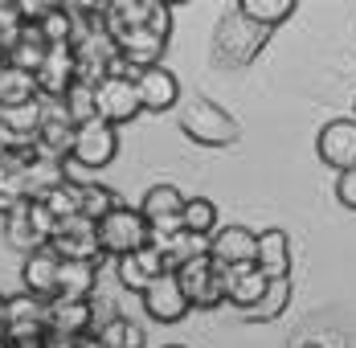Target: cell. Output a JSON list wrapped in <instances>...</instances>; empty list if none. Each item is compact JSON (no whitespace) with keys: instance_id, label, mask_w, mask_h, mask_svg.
<instances>
[{"instance_id":"37","label":"cell","mask_w":356,"mask_h":348,"mask_svg":"<svg viewBox=\"0 0 356 348\" xmlns=\"http://www.w3.org/2000/svg\"><path fill=\"white\" fill-rule=\"evenodd\" d=\"M13 348H41V340H25V345H13Z\"/></svg>"},{"instance_id":"39","label":"cell","mask_w":356,"mask_h":348,"mask_svg":"<svg viewBox=\"0 0 356 348\" xmlns=\"http://www.w3.org/2000/svg\"><path fill=\"white\" fill-rule=\"evenodd\" d=\"M0 348H13V345H8V340H4V332H0Z\"/></svg>"},{"instance_id":"7","label":"cell","mask_w":356,"mask_h":348,"mask_svg":"<svg viewBox=\"0 0 356 348\" xmlns=\"http://www.w3.org/2000/svg\"><path fill=\"white\" fill-rule=\"evenodd\" d=\"M95 106H99V119L119 127V123H131L140 115V95H136V82L127 74H111L107 82L95 90Z\"/></svg>"},{"instance_id":"34","label":"cell","mask_w":356,"mask_h":348,"mask_svg":"<svg viewBox=\"0 0 356 348\" xmlns=\"http://www.w3.org/2000/svg\"><path fill=\"white\" fill-rule=\"evenodd\" d=\"M143 29H147L152 37H160V41H168V33H172V8H168V4H156V0H147Z\"/></svg>"},{"instance_id":"40","label":"cell","mask_w":356,"mask_h":348,"mask_svg":"<svg viewBox=\"0 0 356 348\" xmlns=\"http://www.w3.org/2000/svg\"><path fill=\"white\" fill-rule=\"evenodd\" d=\"M0 66H4V54H0Z\"/></svg>"},{"instance_id":"14","label":"cell","mask_w":356,"mask_h":348,"mask_svg":"<svg viewBox=\"0 0 356 348\" xmlns=\"http://www.w3.org/2000/svg\"><path fill=\"white\" fill-rule=\"evenodd\" d=\"M58 267H62V258L54 254V246L33 250V254L25 258V267H21L25 291L37 295V299H54V295H58Z\"/></svg>"},{"instance_id":"18","label":"cell","mask_w":356,"mask_h":348,"mask_svg":"<svg viewBox=\"0 0 356 348\" xmlns=\"http://www.w3.org/2000/svg\"><path fill=\"white\" fill-rule=\"evenodd\" d=\"M33 156H21V152H8L0 160V217H8L17 205H25V168H29Z\"/></svg>"},{"instance_id":"24","label":"cell","mask_w":356,"mask_h":348,"mask_svg":"<svg viewBox=\"0 0 356 348\" xmlns=\"http://www.w3.org/2000/svg\"><path fill=\"white\" fill-rule=\"evenodd\" d=\"M62 180H66V168H62L58 160H41V156H33L29 168H25V201H45Z\"/></svg>"},{"instance_id":"21","label":"cell","mask_w":356,"mask_h":348,"mask_svg":"<svg viewBox=\"0 0 356 348\" xmlns=\"http://www.w3.org/2000/svg\"><path fill=\"white\" fill-rule=\"evenodd\" d=\"M95 283H99V262H62L54 299H95Z\"/></svg>"},{"instance_id":"22","label":"cell","mask_w":356,"mask_h":348,"mask_svg":"<svg viewBox=\"0 0 356 348\" xmlns=\"http://www.w3.org/2000/svg\"><path fill=\"white\" fill-rule=\"evenodd\" d=\"M37 103V82L33 74H25V70L17 66H0V111H17V106H29Z\"/></svg>"},{"instance_id":"11","label":"cell","mask_w":356,"mask_h":348,"mask_svg":"<svg viewBox=\"0 0 356 348\" xmlns=\"http://www.w3.org/2000/svg\"><path fill=\"white\" fill-rule=\"evenodd\" d=\"M143 299V312L152 315V319H160V324H177V319H184V315L193 312L188 308V299H184V291H180L177 275L168 271V275H160L147 291L140 295Z\"/></svg>"},{"instance_id":"20","label":"cell","mask_w":356,"mask_h":348,"mask_svg":"<svg viewBox=\"0 0 356 348\" xmlns=\"http://www.w3.org/2000/svg\"><path fill=\"white\" fill-rule=\"evenodd\" d=\"M0 238H4V246L8 250H17V254H33V250H41V238H37V230H33V221H29V201L25 205H17L8 217H0Z\"/></svg>"},{"instance_id":"36","label":"cell","mask_w":356,"mask_h":348,"mask_svg":"<svg viewBox=\"0 0 356 348\" xmlns=\"http://www.w3.org/2000/svg\"><path fill=\"white\" fill-rule=\"evenodd\" d=\"M78 348H107V345H103L95 332H86V336H78Z\"/></svg>"},{"instance_id":"4","label":"cell","mask_w":356,"mask_h":348,"mask_svg":"<svg viewBox=\"0 0 356 348\" xmlns=\"http://www.w3.org/2000/svg\"><path fill=\"white\" fill-rule=\"evenodd\" d=\"M172 275H177L180 291H184V299H188V308H221V303H225V275H229V271H221L209 254L184 262V267L172 271Z\"/></svg>"},{"instance_id":"38","label":"cell","mask_w":356,"mask_h":348,"mask_svg":"<svg viewBox=\"0 0 356 348\" xmlns=\"http://www.w3.org/2000/svg\"><path fill=\"white\" fill-rule=\"evenodd\" d=\"M0 324H4V295H0Z\"/></svg>"},{"instance_id":"5","label":"cell","mask_w":356,"mask_h":348,"mask_svg":"<svg viewBox=\"0 0 356 348\" xmlns=\"http://www.w3.org/2000/svg\"><path fill=\"white\" fill-rule=\"evenodd\" d=\"M115 152H119V132H115L111 123H103V119H90V123L74 127V152H70V160H74V164H82L86 173L107 168L111 160H115Z\"/></svg>"},{"instance_id":"2","label":"cell","mask_w":356,"mask_h":348,"mask_svg":"<svg viewBox=\"0 0 356 348\" xmlns=\"http://www.w3.org/2000/svg\"><path fill=\"white\" fill-rule=\"evenodd\" d=\"M180 132L193 143H201V148H229L242 136L238 123H234V115L221 111L213 99H188L184 111H180Z\"/></svg>"},{"instance_id":"13","label":"cell","mask_w":356,"mask_h":348,"mask_svg":"<svg viewBox=\"0 0 356 348\" xmlns=\"http://www.w3.org/2000/svg\"><path fill=\"white\" fill-rule=\"evenodd\" d=\"M160 275H168V267H164V258H160L156 246H143L136 254L119 258V283H123L127 291H136V295H143Z\"/></svg>"},{"instance_id":"32","label":"cell","mask_w":356,"mask_h":348,"mask_svg":"<svg viewBox=\"0 0 356 348\" xmlns=\"http://www.w3.org/2000/svg\"><path fill=\"white\" fill-rule=\"evenodd\" d=\"M25 33V13L17 0H0V54H8Z\"/></svg>"},{"instance_id":"41","label":"cell","mask_w":356,"mask_h":348,"mask_svg":"<svg viewBox=\"0 0 356 348\" xmlns=\"http://www.w3.org/2000/svg\"><path fill=\"white\" fill-rule=\"evenodd\" d=\"M168 348H180V345H168Z\"/></svg>"},{"instance_id":"23","label":"cell","mask_w":356,"mask_h":348,"mask_svg":"<svg viewBox=\"0 0 356 348\" xmlns=\"http://www.w3.org/2000/svg\"><path fill=\"white\" fill-rule=\"evenodd\" d=\"M180 209H184V193H180L177 184H152L140 201V213L147 217V226L172 221V217H180Z\"/></svg>"},{"instance_id":"28","label":"cell","mask_w":356,"mask_h":348,"mask_svg":"<svg viewBox=\"0 0 356 348\" xmlns=\"http://www.w3.org/2000/svg\"><path fill=\"white\" fill-rule=\"evenodd\" d=\"M95 336L103 340L107 348H143V328L131 324L127 315H111L95 328Z\"/></svg>"},{"instance_id":"3","label":"cell","mask_w":356,"mask_h":348,"mask_svg":"<svg viewBox=\"0 0 356 348\" xmlns=\"http://www.w3.org/2000/svg\"><path fill=\"white\" fill-rule=\"evenodd\" d=\"M45 328H49V299H37V295H29V291L4 299V324H0V332H4L8 345L41 340Z\"/></svg>"},{"instance_id":"10","label":"cell","mask_w":356,"mask_h":348,"mask_svg":"<svg viewBox=\"0 0 356 348\" xmlns=\"http://www.w3.org/2000/svg\"><path fill=\"white\" fill-rule=\"evenodd\" d=\"M131 82H136V95H140L143 111H172L180 103V82L172 70H164V66L136 70Z\"/></svg>"},{"instance_id":"26","label":"cell","mask_w":356,"mask_h":348,"mask_svg":"<svg viewBox=\"0 0 356 348\" xmlns=\"http://www.w3.org/2000/svg\"><path fill=\"white\" fill-rule=\"evenodd\" d=\"M234 13L250 25H258V29H270V25H283L295 13V0H238Z\"/></svg>"},{"instance_id":"9","label":"cell","mask_w":356,"mask_h":348,"mask_svg":"<svg viewBox=\"0 0 356 348\" xmlns=\"http://www.w3.org/2000/svg\"><path fill=\"white\" fill-rule=\"evenodd\" d=\"M254 250H258V234L246 226H217V234L209 238V258L221 271L254 262Z\"/></svg>"},{"instance_id":"1","label":"cell","mask_w":356,"mask_h":348,"mask_svg":"<svg viewBox=\"0 0 356 348\" xmlns=\"http://www.w3.org/2000/svg\"><path fill=\"white\" fill-rule=\"evenodd\" d=\"M147 234H152L147 217L131 205H115L103 221H95L99 254H111L115 262L127 258V254H136V250H143V246H147Z\"/></svg>"},{"instance_id":"19","label":"cell","mask_w":356,"mask_h":348,"mask_svg":"<svg viewBox=\"0 0 356 348\" xmlns=\"http://www.w3.org/2000/svg\"><path fill=\"white\" fill-rule=\"evenodd\" d=\"M266 283H270V278L262 275L254 262H246V267H234V271L225 275V299H229V303H238V308L246 312V308H254V303L262 299Z\"/></svg>"},{"instance_id":"33","label":"cell","mask_w":356,"mask_h":348,"mask_svg":"<svg viewBox=\"0 0 356 348\" xmlns=\"http://www.w3.org/2000/svg\"><path fill=\"white\" fill-rule=\"evenodd\" d=\"M119 205V197L111 193L107 184H82V217H90V221H103L111 209Z\"/></svg>"},{"instance_id":"27","label":"cell","mask_w":356,"mask_h":348,"mask_svg":"<svg viewBox=\"0 0 356 348\" xmlns=\"http://www.w3.org/2000/svg\"><path fill=\"white\" fill-rule=\"evenodd\" d=\"M180 226L188 234H201V238H213L217 234V205L209 197H184V209H180Z\"/></svg>"},{"instance_id":"35","label":"cell","mask_w":356,"mask_h":348,"mask_svg":"<svg viewBox=\"0 0 356 348\" xmlns=\"http://www.w3.org/2000/svg\"><path fill=\"white\" fill-rule=\"evenodd\" d=\"M336 197H340V205L344 209H356V168L336 176Z\"/></svg>"},{"instance_id":"15","label":"cell","mask_w":356,"mask_h":348,"mask_svg":"<svg viewBox=\"0 0 356 348\" xmlns=\"http://www.w3.org/2000/svg\"><path fill=\"white\" fill-rule=\"evenodd\" d=\"M49 332L66 336L95 332V299H49Z\"/></svg>"},{"instance_id":"8","label":"cell","mask_w":356,"mask_h":348,"mask_svg":"<svg viewBox=\"0 0 356 348\" xmlns=\"http://www.w3.org/2000/svg\"><path fill=\"white\" fill-rule=\"evenodd\" d=\"M316 152L327 168L336 173H348L356 168V119H332L323 123L320 136H316Z\"/></svg>"},{"instance_id":"30","label":"cell","mask_w":356,"mask_h":348,"mask_svg":"<svg viewBox=\"0 0 356 348\" xmlns=\"http://www.w3.org/2000/svg\"><path fill=\"white\" fill-rule=\"evenodd\" d=\"M45 209L58 217V221H66V217H78L82 213V184H74V180H62L49 197H45Z\"/></svg>"},{"instance_id":"25","label":"cell","mask_w":356,"mask_h":348,"mask_svg":"<svg viewBox=\"0 0 356 348\" xmlns=\"http://www.w3.org/2000/svg\"><path fill=\"white\" fill-rule=\"evenodd\" d=\"M286 303H291V275L270 278L266 291H262V299H258L254 308H246L242 315H246L250 324H266V319H279V315L286 312Z\"/></svg>"},{"instance_id":"12","label":"cell","mask_w":356,"mask_h":348,"mask_svg":"<svg viewBox=\"0 0 356 348\" xmlns=\"http://www.w3.org/2000/svg\"><path fill=\"white\" fill-rule=\"evenodd\" d=\"M37 95H49V99H62L74 86V49L70 45H49L41 70L33 74Z\"/></svg>"},{"instance_id":"31","label":"cell","mask_w":356,"mask_h":348,"mask_svg":"<svg viewBox=\"0 0 356 348\" xmlns=\"http://www.w3.org/2000/svg\"><path fill=\"white\" fill-rule=\"evenodd\" d=\"M37 29H41V37H45V45H70V8L66 4H54L41 21H37Z\"/></svg>"},{"instance_id":"16","label":"cell","mask_w":356,"mask_h":348,"mask_svg":"<svg viewBox=\"0 0 356 348\" xmlns=\"http://www.w3.org/2000/svg\"><path fill=\"white\" fill-rule=\"evenodd\" d=\"M254 267H258L266 278H286L291 275V238H286V230H262V234H258Z\"/></svg>"},{"instance_id":"6","label":"cell","mask_w":356,"mask_h":348,"mask_svg":"<svg viewBox=\"0 0 356 348\" xmlns=\"http://www.w3.org/2000/svg\"><path fill=\"white\" fill-rule=\"evenodd\" d=\"M54 254L62 262H103L99 254V238H95V221L90 217H66L58 221V234H54Z\"/></svg>"},{"instance_id":"29","label":"cell","mask_w":356,"mask_h":348,"mask_svg":"<svg viewBox=\"0 0 356 348\" xmlns=\"http://www.w3.org/2000/svg\"><path fill=\"white\" fill-rule=\"evenodd\" d=\"M62 103H66V115H70L74 127H82V123L99 119V106H95V90H90V86H82V82H74L70 90L62 95Z\"/></svg>"},{"instance_id":"17","label":"cell","mask_w":356,"mask_h":348,"mask_svg":"<svg viewBox=\"0 0 356 348\" xmlns=\"http://www.w3.org/2000/svg\"><path fill=\"white\" fill-rule=\"evenodd\" d=\"M160 250V258H164V267L168 271H180L184 262H193V258H205L209 254V238H201V234H188V230H177V234H168V238H156V242H147Z\"/></svg>"}]
</instances>
